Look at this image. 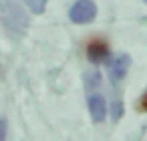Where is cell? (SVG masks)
I'll use <instances>...</instances> for the list:
<instances>
[{
	"label": "cell",
	"instance_id": "2",
	"mask_svg": "<svg viewBox=\"0 0 147 141\" xmlns=\"http://www.w3.org/2000/svg\"><path fill=\"white\" fill-rule=\"evenodd\" d=\"M0 20L4 28L12 34H24L26 30V14L14 0H0Z\"/></svg>",
	"mask_w": 147,
	"mask_h": 141
},
{
	"label": "cell",
	"instance_id": "8",
	"mask_svg": "<svg viewBox=\"0 0 147 141\" xmlns=\"http://www.w3.org/2000/svg\"><path fill=\"white\" fill-rule=\"evenodd\" d=\"M0 141H6V121L0 119Z\"/></svg>",
	"mask_w": 147,
	"mask_h": 141
},
{
	"label": "cell",
	"instance_id": "7",
	"mask_svg": "<svg viewBox=\"0 0 147 141\" xmlns=\"http://www.w3.org/2000/svg\"><path fill=\"white\" fill-rule=\"evenodd\" d=\"M137 111H141V113H147V91L141 95V99H139V103H137Z\"/></svg>",
	"mask_w": 147,
	"mask_h": 141
},
{
	"label": "cell",
	"instance_id": "4",
	"mask_svg": "<svg viewBox=\"0 0 147 141\" xmlns=\"http://www.w3.org/2000/svg\"><path fill=\"white\" fill-rule=\"evenodd\" d=\"M97 16V6L93 0H77L69 10V18L77 24H89Z\"/></svg>",
	"mask_w": 147,
	"mask_h": 141
},
{
	"label": "cell",
	"instance_id": "6",
	"mask_svg": "<svg viewBox=\"0 0 147 141\" xmlns=\"http://www.w3.org/2000/svg\"><path fill=\"white\" fill-rule=\"evenodd\" d=\"M24 4L34 12V14H40L47 6V0H24Z\"/></svg>",
	"mask_w": 147,
	"mask_h": 141
},
{
	"label": "cell",
	"instance_id": "5",
	"mask_svg": "<svg viewBox=\"0 0 147 141\" xmlns=\"http://www.w3.org/2000/svg\"><path fill=\"white\" fill-rule=\"evenodd\" d=\"M127 69H129V57L127 55H117L109 61V79L111 83H119L125 75H127Z\"/></svg>",
	"mask_w": 147,
	"mask_h": 141
},
{
	"label": "cell",
	"instance_id": "1",
	"mask_svg": "<svg viewBox=\"0 0 147 141\" xmlns=\"http://www.w3.org/2000/svg\"><path fill=\"white\" fill-rule=\"evenodd\" d=\"M85 83H87V91H89V97H87V101H89V113H91V117H93L95 123H101L107 117V101L99 93L101 75L95 71V73H91V75L85 77Z\"/></svg>",
	"mask_w": 147,
	"mask_h": 141
},
{
	"label": "cell",
	"instance_id": "9",
	"mask_svg": "<svg viewBox=\"0 0 147 141\" xmlns=\"http://www.w3.org/2000/svg\"><path fill=\"white\" fill-rule=\"evenodd\" d=\"M145 2H147V0H145Z\"/></svg>",
	"mask_w": 147,
	"mask_h": 141
},
{
	"label": "cell",
	"instance_id": "3",
	"mask_svg": "<svg viewBox=\"0 0 147 141\" xmlns=\"http://www.w3.org/2000/svg\"><path fill=\"white\" fill-rule=\"evenodd\" d=\"M85 55H87V59L91 63L99 65V63H103V61H107L111 57V47H109L107 38H103V36H91L87 40V45H85Z\"/></svg>",
	"mask_w": 147,
	"mask_h": 141
}]
</instances>
